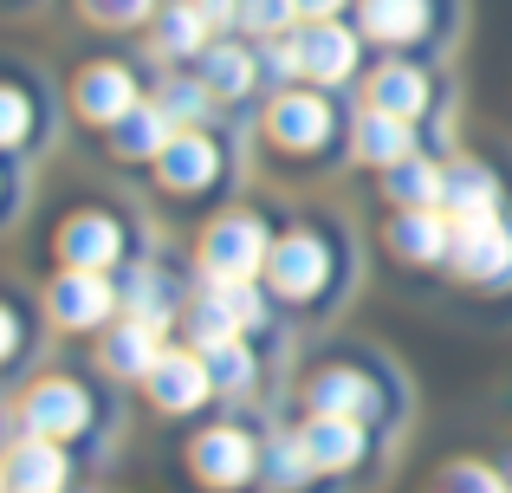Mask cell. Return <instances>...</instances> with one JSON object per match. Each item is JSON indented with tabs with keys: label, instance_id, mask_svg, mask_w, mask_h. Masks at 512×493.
Returning <instances> with one entry per match:
<instances>
[{
	"label": "cell",
	"instance_id": "14",
	"mask_svg": "<svg viewBox=\"0 0 512 493\" xmlns=\"http://www.w3.org/2000/svg\"><path fill=\"white\" fill-rule=\"evenodd\" d=\"M383 409V383L363 364H318L305 377V416H363L370 422Z\"/></svg>",
	"mask_w": 512,
	"mask_h": 493
},
{
	"label": "cell",
	"instance_id": "26",
	"mask_svg": "<svg viewBox=\"0 0 512 493\" xmlns=\"http://www.w3.org/2000/svg\"><path fill=\"white\" fill-rule=\"evenodd\" d=\"M441 208H448L454 221H467V215H500V208H506V189H500V176H493L480 156H454Z\"/></svg>",
	"mask_w": 512,
	"mask_h": 493
},
{
	"label": "cell",
	"instance_id": "7",
	"mask_svg": "<svg viewBox=\"0 0 512 493\" xmlns=\"http://www.w3.org/2000/svg\"><path fill=\"white\" fill-rule=\"evenodd\" d=\"M111 318H124V292L111 273H91V266H59L46 286V325L59 331H104Z\"/></svg>",
	"mask_w": 512,
	"mask_h": 493
},
{
	"label": "cell",
	"instance_id": "31",
	"mask_svg": "<svg viewBox=\"0 0 512 493\" xmlns=\"http://www.w3.org/2000/svg\"><path fill=\"white\" fill-rule=\"evenodd\" d=\"M299 26H305L299 0H240L234 13V33L247 39H279V33H299Z\"/></svg>",
	"mask_w": 512,
	"mask_h": 493
},
{
	"label": "cell",
	"instance_id": "2",
	"mask_svg": "<svg viewBox=\"0 0 512 493\" xmlns=\"http://www.w3.org/2000/svg\"><path fill=\"white\" fill-rule=\"evenodd\" d=\"M273 221L260 208H227L201 228L195 241V279H266V260H273Z\"/></svg>",
	"mask_w": 512,
	"mask_h": 493
},
{
	"label": "cell",
	"instance_id": "22",
	"mask_svg": "<svg viewBox=\"0 0 512 493\" xmlns=\"http://www.w3.org/2000/svg\"><path fill=\"white\" fill-rule=\"evenodd\" d=\"M65 487H72L65 442H46V435H13V448H7V493H65Z\"/></svg>",
	"mask_w": 512,
	"mask_h": 493
},
{
	"label": "cell",
	"instance_id": "18",
	"mask_svg": "<svg viewBox=\"0 0 512 493\" xmlns=\"http://www.w3.org/2000/svg\"><path fill=\"white\" fill-rule=\"evenodd\" d=\"M299 442H305L318 474H350L370 461V422L363 416H305Z\"/></svg>",
	"mask_w": 512,
	"mask_h": 493
},
{
	"label": "cell",
	"instance_id": "21",
	"mask_svg": "<svg viewBox=\"0 0 512 493\" xmlns=\"http://www.w3.org/2000/svg\"><path fill=\"white\" fill-rule=\"evenodd\" d=\"M117 292H124V312L130 318H150V325H182V312H188V292L175 286V273L169 266H156V260H130V273L117 279Z\"/></svg>",
	"mask_w": 512,
	"mask_h": 493
},
{
	"label": "cell",
	"instance_id": "10",
	"mask_svg": "<svg viewBox=\"0 0 512 493\" xmlns=\"http://www.w3.org/2000/svg\"><path fill=\"white\" fill-rule=\"evenodd\" d=\"M143 98H150V91H143V78L130 72L124 59H91V65L72 72V111L85 117L91 130H117Z\"/></svg>",
	"mask_w": 512,
	"mask_h": 493
},
{
	"label": "cell",
	"instance_id": "11",
	"mask_svg": "<svg viewBox=\"0 0 512 493\" xmlns=\"http://www.w3.org/2000/svg\"><path fill=\"white\" fill-rule=\"evenodd\" d=\"M363 26L357 20H305L299 26V52H305V85L338 91L363 72Z\"/></svg>",
	"mask_w": 512,
	"mask_h": 493
},
{
	"label": "cell",
	"instance_id": "32",
	"mask_svg": "<svg viewBox=\"0 0 512 493\" xmlns=\"http://www.w3.org/2000/svg\"><path fill=\"white\" fill-rule=\"evenodd\" d=\"M156 7L163 0H78V13H85L91 26H104V33H130V26H150Z\"/></svg>",
	"mask_w": 512,
	"mask_h": 493
},
{
	"label": "cell",
	"instance_id": "35",
	"mask_svg": "<svg viewBox=\"0 0 512 493\" xmlns=\"http://www.w3.org/2000/svg\"><path fill=\"white\" fill-rule=\"evenodd\" d=\"M350 7H357V0H299V13H305V20H344Z\"/></svg>",
	"mask_w": 512,
	"mask_h": 493
},
{
	"label": "cell",
	"instance_id": "12",
	"mask_svg": "<svg viewBox=\"0 0 512 493\" xmlns=\"http://www.w3.org/2000/svg\"><path fill=\"white\" fill-rule=\"evenodd\" d=\"M143 396H150V403L163 409V416H195V409L214 396L208 357H201L195 344H169V351L156 357V370L143 377Z\"/></svg>",
	"mask_w": 512,
	"mask_h": 493
},
{
	"label": "cell",
	"instance_id": "30",
	"mask_svg": "<svg viewBox=\"0 0 512 493\" xmlns=\"http://www.w3.org/2000/svg\"><path fill=\"white\" fill-rule=\"evenodd\" d=\"M312 474H318V468H312V455H305L299 429L266 442V455H260V487H266V493H299Z\"/></svg>",
	"mask_w": 512,
	"mask_h": 493
},
{
	"label": "cell",
	"instance_id": "17",
	"mask_svg": "<svg viewBox=\"0 0 512 493\" xmlns=\"http://www.w3.org/2000/svg\"><path fill=\"white\" fill-rule=\"evenodd\" d=\"M422 150V124H409V117L383 111V104H363L357 117H350V156H357L363 169H376L383 176L389 163H402V156Z\"/></svg>",
	"mask_w": 512,
	"mask_h": 493
},
{
	"label": "cell",
	"instance_id": "28",
	"mask_svg": "<svg viewBox=\"0 0 512 493\" xmlns=\"http://www.w3.org/2000/svg\"><path fill=\"white\" fill-rule=\"evenodd\" d=\"M33 124H39V78L26 65H13L7 91H0V143H7V156L33 150Z\"/></svg>",
	"mask_w": 512,
	"mask_h": 493
},
{
	"label": "cell",
	"instance_id": "19",
	"mask_svg": "<svg viewBox=\"0 0 512 493\" xmlns=\"http://www.w3.org/2000/svg\"><path fill=\"white\" fill-rule=\"evenodd\" d=\"M214 33H221V26H214L195 0H163V7H156V20H150V59L195 65L201 52L214 46Z\"/></svg>",
	"mask_w": 512,
	"mask_h": 493
},
{
	"label": "cell",
	"instance_id": "1",
	"mask_svg": "<svg viewBox=\"0 0 512 493\" xmlns=\"http://www.w3.org/2000/svg\"><path fill=\"white\" fill-rule=\"evenodd\" d=\"M344 279V241L325 228V221H305V228L279 234L273 241V260H266V286H273V299L286 305H325L331 292H338Z\"/></svg>",
	"mask_w": 512,
	"mask_h": 493
},
{
	"label": "cell",
	"instance_id": "29",
	"mask_svg": "<svg viewBox=\"0 0 512 493\" xmlns=\"http://www.w3.org/2000/svg\"><path fill=\"white\" fill-rule=\"evenodd\" d=\"M208 377H214V396H247L260 383V351L253 338H227V344H208Z\"/></svg>",
	"mask_w": 512,
	"mask_h": 493
},
{
	"label": "cell",
	"instance_id": "36",
	"mask_svg": "<svg viewBox=\"0 0 512 493\" xmlns=\"http://www.w3.org/2000/svg\"><path fill=\"white\" fill-rule=\"evenodd\" d=\"M201 13H208L214 26H221V33H234V13H240V0H195Z\"/></svg>",
	"mask_w": 512,
	"mask_h": 493
},
{
	"label": "cell",
	"instance_id": "25",
	"mask_svg": "<svg viewBox=\"0 0 512 493\" xmlns=\"http://www.w3.org/2000/svg\"><path fill=\"white\" fill-rule=\"evenodd\" d=\"M441 195H448V163H435L428 150H415V156L383 169V202L389 208H441Z\"/></svg>",
	"mask_w": 512,
	"mask_h": 493
},
{
	"label": "cell",
	"instance_id": "23",
	"mask_svg": "<svg viewBox=\"0 0 512 493\" xmlns=\"http://www.w3.org/2000/svg\"><path fill=\"white\" fill-rule=\"evenodd\" d=\"M363 98L370 104H383V111H396V117H409V124H422L428 111H435V78L422 72L415 59H383L370 72V85H363Z\"/></svg>",
	"mask_w": 512,
	"mask_h": 493
},
{
	"label": "cell",
	"instance_id": "20",
	"mask_svg": "<svg viewBox=\"0 0 512 493\" xmlns=\"http://www.w3.org/2000/svg\"><path fill=\"white\" fill-rule=\"evenodd\" d=\"M195 72L208 78V91L221 104H247L253 91H260V46H253L247 33H214V46L195 59Z\"/></svg>",
	"mask_w": 512,
	"mask_h": 493
},
{
	"label": "cell",
	"instance_id": "13",
	"mask_svg": "<svg viewBox=\"0 0 512 493\" xmlns=\"http://www.w3.org/2000/svg\"><path fill=\"white\" fill-rule=\"evenodd\" d=\"M350 20L363 26V39L383 52H415L441 20V0H357Z\"/></svg>",
	"mask_w": 512,
	"mask_h": 493
},
{
	"label": "cell",
	"instance_id": "4",
	"mask_svg": "<svg viewBox=\"0 0 512 493\" xmlns=\"http://www.w3.org/2000/svg\"><path fill=\"white\" fill-rule=\"evenodd\" d=\"M156 189H163V202H208V195H221L227 182H234V150H227L221 137H214L208 124L201 130H175V143L150 163Z\"/></svg>",
	"mask_w": 512,
	"mask_h": 493
},
{
	"label": "cell",
	"instance_id": "15",
	"mask_svg": "<svg viewBox=\"0 0 512 493\" xmlns=\"http://www.w3.org/2000/svg\"><path fill=\"white\" fill-rule=\"evenodd\" d=\"M383 247L402 266H448L454 253V215L448 208H396L383 228Z\"/></svg>",
	"mask_w": 512,
	"mask_h": 493
},
{
	"label": "cell",
	"instance_id": "16",
	"mask_svg": "<svg viewBox=\"0 0 512 493\" xmlns=\"http://www.w3.org/2000/svg\"><path fill=\"white\" fill-rule=\"evenodd\" d=\"M163 351H169V344H163V325L124 312V318H111V325H104V338H98V370H104V377H117V383H143Z\"/></svg>",
	"mask_w": 512,
	"mask_h": 493
},
{
	"label": "cell",
	"instance_id": "6",
	"mask_svg": "<svg viewBox=\"0 0 512 493\" xmlns=\"http://www.w3.org/2000/svg\"><path fill=\"white\" fill-rule=\"evenodd\" d=\"M448 273L461 279V286H474V292L512 286V221H506V208H500V215H467V221H454Z\"/></svg>",
	"mask_w": 512,
	"mask_h": 493
},
{
	"label": "cell",
	"instance_id": "9",
	"mask_svg": "<svg viewBox=\"0 0 512 493\" xmlns=\"http://www.w3.org/2000/svg\"><path fill=\"white\" fill-rule=\"evenodd\" d=\"M52 253H59V266H91V273H111V266H130V228H124V215H117V208H78V215L59 221Z\"/></svg>",
	"mask_w": 512,
	"mask_h": 493
},
{
	"label": "cell",
	"instance_id": "27",
	"mask_svg": "<svg viewBox=\"0 0 512 493\" xmlns=\"http://www.w3.org/2000/svg\"><path fill=\"white\" fill-rule=\"evenodd\" d=\"M150 98L163 104V111H169L182 130H201V124H214V111H221V98L208 91V78H201L195 65H169V72L150 85Z\"/></svg>",
	"mask_w": 512,
	"mask_h": 493
},
{
	"label": "cell",
	"instance_id": "3",
	"mask_svg": "<svg viewBox=\"0 0 512 493\" xmlns=\"http://www.w3.org/2000/svg\"><path fill=\"white\" fill-rule=\"evenodd\" d=\"M266 143H273L279 156H312V163H325L331 150L344 143V117L338 104L325 98V85H292V91H273V104H266Z\"/></svg>",
	"mask_w": 512,
	"mask_h": 493
},
{
	"label": "cell",
	"instance_id": "5",
	"mask_svg": "<svg viewBox=\"0 0 512 493\" xmlns=\"http://www.w3.org/2000/svg\"><path fill=\"white\" fill-rule=\"evenodd\" d=\"M91 422H98V396H91V383L65 377V370H52V377H39L33 390L13 403V435H46V442H78V435H91Z\"/></svg>",
	"mask_w": 512,
	"mask_h": 493
},
{
	"label": "cell",
	"instance_id": "33",
	"mask_svg": "<svg viewBox=\"0 0 512 493\" xmlns=\"http://www.w3.org/2000/svg\"><path fill=\"white\" fill-rule=\"evenodd\" d=\"M435 493H512V487L493 468H480V461H454V468L435 481Z\"/></svg>",
	"mask_w": 512,
	"mask_h": 493
},
{
	"label": "cell",
	"instance_id": "8",
	"mask_svg": "<svg viewBox=\"0 0 512 493\" xmlns=\"http://www.w3.org/2000/svg\"><path fill=\"white\" fill-rule=\"evenodd\" d=\"M260 455H266V442H253V429H240V422H208L188 442V468H195V481L208 493H234V487L260 481Z\"/></svg>",
	"mask_w": 512,
	"mask_h": 493
},
{
	"label": "cell",
	"instance_id": "34",
	"mask_svg": "<svg viewBox=\"0 0 512 493\" xmlns=\"http://www.w3.org/2000/svg\"><path fill=\"white\" fill-rule=\"evenodd\" d=\"M26 299L20 292H7V370H26Z\"/></svg>",
	"mask_w": 512,
	"mask_h": 493
},
{
	"label": "cell",
	"instance_id": "24",
	"mask_svg": "<svg viewBox=\"0 0 512 493\" xmlns=\"http://www.w3.org/2000/svg\"><path fill=\"white\" fill-rule=\"evenodd\" d=\"M175 130H182V124H175L163 104H156V98H143L137 111H130L117 130H104V137H111L117 163H156V156H163L169 143H175Z\"/></svg>",
	"mask_w": 512,
	"mask_h": 493
}]
</instances>
